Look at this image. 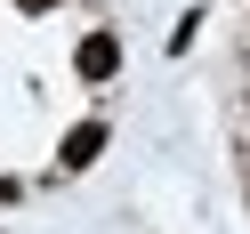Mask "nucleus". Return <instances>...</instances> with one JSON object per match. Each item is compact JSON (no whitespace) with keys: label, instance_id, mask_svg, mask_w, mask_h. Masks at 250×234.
<instances>
[{"label":"nucleus","instance_id":"obj_1","mask_svg":"<svg viewBox=\"0 0 250 234\" xmlns=\"http://www.w3.org/2000/svg\"><path fill=\"white\" fill-rule=\"evenodd\" d=\"M113 65H121V41H113V33H89V41H81V73H89V81H105Z\"/></svg>","mask_w":250,"mask_h":234},{"label":"nucleus","instance_id":"obj_2","mask_svg":"<svg viewBox=\"0 0 250 234\" xmlns=\"http://www.w3.org/2000/svg\"><path fill=\"white\" fill-rule=\"evenodd\" d=\"M97 153H105V121H81V129L65 137V170H89Z\"/></svg>","mask_w":250,"mask_h":234},{"label":"nucleus","instance_id":"obj_3","mask_svg":"<svg viewBox=\"0 0 250 234\" xmlns=\"http://www.w3.org/2000/svg\"><path fill=\"white\" fill-rule=\"evenodd\" d=\"M17 8H57V0H17Z\"/></svg>","mask_w":250,"mask_h":234}]
</instances>
